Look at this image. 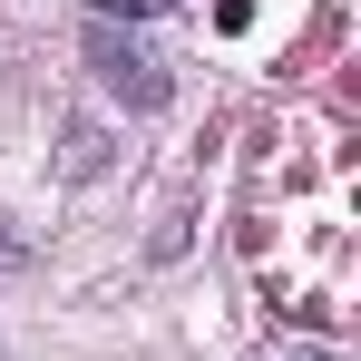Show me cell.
<instances>
[{"instance_id": "3957f363", "label": "cell", "mask_w": 361, "mask_h": 361, "mask_svg": "<svg viewBox=\"0 0 361 361\" xmlns=\"http://www.w3.org/2000/svg\"><path fill=\"white\" fill-rule=\"evenodd\" d=\"M283 361H332V352H322V342H302V352H283Z\"/></svg>"}, {"instance_id": "6da1fadb", "label": "cell", "mask_w": 361, "mask_h": 361, "mask_svg": "<svg viewBox=\"0 0 361 361\" xmlns=\"http://www.w3.org/2000/svg\"><path fill=\"white\" fill-rule=\"evenodd\" d=\"M88 68H98V88H108V98H127L137 118H157V108L176 98L166 59H157L137 30H118V20H98V30H88Z\"/></svg>"}, {"instance_id": "7a4b0ae2", "label": "cell", "mask_w": 361, "mask_h": 361, "mask_svg": "<svg viewBox=\"0 0 361 361\" xmlns=\"http://www.w3.org/2000/svg\"><path fill=\"white\" fill-rule=\"evenodd\" d=\"M88 10H98V20H127V30H137V20H157L166 0H88Z\"/></svg>"}]
</instances>
